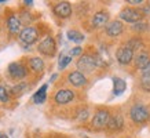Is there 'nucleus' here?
I'll return each mask as SVG.
<instances>
[{
	"instance_id": "nucleus-5",
	"label": "nucleus",
	"mask_w": 150,
	"mask_h": 138,
	"mask_svg": "<svg viewBox=\"0 0 150 138\" xmlns=\"http://www.w3.org/2000/svg\"><path fill=\"white\" fill-rule=\"evenodd\" d=\"M109 112L108 110H98L92 119V126L95 129H103L105 126H108L109 122Z\"/></svg>"
},
{
	"instance_id": "nucleus-22",
	"label": "nucleus",
	"mask_w": 150,
	"mask_h": 138,
	"mask_svg": "<svg viewBox=\"0 0 150 138\" xmlns=\"http://www.w3.org/2000/svg\"><path fill=\"white\" fill-rule=\"evenodd\" d=\"M127 47L129 48V50L134 51L135 48H141V47H142V41H141V40H138V39H132V40L128 41Z\"/></svg>"
},
{
	"instance_id": "nucleus-8",
	"label": "nucleus",
	"mask_w": 150,
	"mask_h": 138,
	"mask_svg": "<svg viewBox=\"0 0 150 138\" xmlns=\"http://www.w3.org/2000/svg\"><path fill=\"white\" fill-rule=\"evenodd\" d=\"M73 98H74V94H73L72 90H59V91L55 94V102L59 104V105L69 104Z\"/></svg>"
},
{
	"instance_id": "nucleus-9",
	"label": "nucleus",
	"mask_w": 150,
	"mask_h": 138,
	"mask_svg": "<svg viewBox=\"0 0 150 138\" xmlns=\"http://www.w3.org/2000/svg\"><path fill=\"white\" fill-rule=\"evenodd\" d=\"M8 72L14 79H23L26 76V69H25V66L18 64V62H13V64L10 65Z\"/></svg>"
},
{
	"instance_id": "nucleus-27",
	"label": "nucleus",
	"mask_w": 150,
	"mask_h": 138,
	"mask_svg": "<svg viewBox=\"0 0 150 138\" xmlns=\"http://www.w3.org/2000/svg\"><path fill=\"white\" fill-rule=\"evenodd\" d=\"M87 116H88V110L84 109V110H81V112H80V115H79L77 117H79V120H86Z\"/></svg>"
},
{
	"instance_id": "nucleus-30",
	"label": "nucleus",
	"mask_w": 150,
	"mask_h": 138,
	"mask_svg": "<svg viewBox=\"0 0 150 138\" xmlns=\"http://www.w3.org/2000/svg\"><path fill=\"white\" fill-rule=\"evenodd\" d=\"M55 79H57V75H52V76H51V82H54Z\"/></svg>"
},
{
	"instance_id": "nucleus-32",
	"label": "nucleus",
	"mask_w": 150,
	"mask_h": 138,
	"mask_svg": "<svg viewBox=\"0 0 150 138\" xmlns=\"http://www.w3.org/2000/svg\"><path fill=\"white\" fill-rule=\"evenodd\" d=\"M0 134H1V133H0Z\"/></svg>"
},
{
	"instance_id": "nucleus-17",
	"label": "nucleus",
	"mask_w": 150,
	"mask_h": 138,
	"mask_svg": "<svg viewBox=\"0 0 150 138\" xmlns=\"http://www.w3.org/2000/svg\"><path fill=\"white\" fill-rule=\"evenodd\" d=\"M150 65V57L147 54H139L137 57V68L142 69V70H145L147 66Z\"/></svg>"
},
{
	"instance_id": "nucleus-20",
	"label": "nucleus",
	"mask_w": 150,
	"mask_h": 138,
	"mask_svg": "<svg viewBox=\"0 0 150 138\" xmlns=\"http://www.w3.org/2000/svg\"><path fill=\"white\" fill-rule=\"evenodd\" d=\"M68 39L69 40L74 41V43H81L83 40H84V35L80 32H77V31H69L68 32Z\"/></svg>"
},
{
	"instance_id": "nucleus-4",
	"label": "nucleus",
	"mask_w": 150,
	"mask_h": 138,
	"mask_svg": "<svg viewBox=\"0 0 150 138\" xmlns=\"http://www.w3.org/2000/svg\"><path fill=\"white\" fill-rule=\"evenodd\" d=\"M120 18L127 21V22H134L137 23L141 21L142 14L135 9H124L121 13H120Z\"/></svg>"
},
{
	"instance_id": "nucleus-31",
	"label": "nucleus",
	"mask_w": 150,
	"mask_h": 138,
	"mask_svg": "<svg viewBox=\"0 0 150 138\" xmlns=\"http://www.w3.org/2000/svg\"><path fill=\"white\" fill-rule=\"evenodd\" d=\"M0 138H8V137H7L6 134H0Z\"/></svg>"
},
{
	"instance_id": "nucleus-14",
	"label": "nucleus",
	"mask_w": 150,
	"mask_h": 138,
	"mask_svg": "<svg viewBox=\"0 0 150 138\" xmlns=\"http://www.w3.org/2000/svg\"><path fill=\"white\" fill-rule=\"evenodd\" d=\"M124 124V120L123 117H121V115H118V113H116L114 116H112V117H109V122H108V127H109L110 130H120L121 127H123Z\"/></svg>"
},
{
	"instance_id": "nucleus-12",
	"label": "nucleus",
	"mask_w": 150,
	"mask_h": 138,
	"mask_svg": "<svg viewBox=\"0 0 150 138\" xmlns=\"http://www.w3.org/2000/svg\"><path fill=\"white\" fill-rule=\"evenodd\" d=\"M121 32H123V23L120 22V21H113V22H110L109 25H106V33H108L110 37L118 36Z\"/></svg>"
},
{
	"instance_id": "nucleus-13",
	"label": "nucleus",
	"mask_w": 150,
	"mask_h": 138,
	"mask_svg": "<svg viewBox=\"0 0 150 138\" xmlns=\"http://www.w3.org/2000/svg\"><path fill=\"white\" fill-rule=\"evenodd\" d=\"M109 21V14L105 13V11H99V13H96L94 15V18H92V25L96 28L99 26H105L106 23Z\"/></svg>"
},
{
	"instance_id": "nucleus-1",
	"label": "nucleus",
	"mask_w": 150,
	"mask_h": 138,
	"mask_svg": "<svg viewBox=\"0 0 150 138\" xmlns=\"http://www.w3.org/2000/svg\"><path fill=\"white\" fill-rule=\"evenodd\" d=\"M129 116H131V119L135 122V123H145L146 120H149V110L147 108L141 104H137V105H134L129 110Z\"/></svg>"
},
{
	"instance_id": "nucleus-7",
	"label": "nucleus",
	"mask_w": 150,
	"mask_h": 138,
	"mask_svg": "<svg viewBox=\"0 0 150 138\" xmlns=\"http://www.w3.org/2000/svg\"><path fill=\"white\" fill-rule=\"evenodd\" d=\"M19 39L25 44H32L37 40V31L35 28H25L22 32L19 33Z\"/></svg>"
},
{
	"instance_id": "nucleus-3",
	"label": "nucleus",
	"mask_w": 150,
	"mask_h": 138,
	"mask_svg": "<svg viewBox=\"0 0 150 138\" xmlns=\"http://www.w3.org/2000/svg\"><path fill=\"white\" fill-rule=\"evenodd\" d=\"M55 50H57V46H55V41L52 37H46L39 44V51L44 55H50L51 57V55L55 54Z\"/></svg>"
},
{
	"instance_id": "nucleus-26",
	"label": "nucleus",
	"mask_w": 150,
	"mask_h": 138,
	"mask_svg": "<svg viewBox=\"0 0 150 138\" xmlns=\"http://www.w3.org/2000/svg\"><path fill=\"white\" fill-rule=\"evenodd\" d=\"M147 28H149L147 23H142V22H137L134 25V29H135V31H146Z\"/></svg>"
},
{
	"instance_id": "nucleus-10",
	"label": "nucleus",
	"mask_w": 150,
	"mask_h": 138,
	"mask_svg": "<svg viewBox=\"0 0 150 138\" xmlns=\"http://www.w3.org/2000/svg\"><path fill=\"white\" fill-rule=\"evenodd\" d=\"M54 13L61 18H66L72 14V7H70L68 1H61L54 7Z\"/></svg>"
},
{
	"instance_id": "nucleus-16",
	"label": "nucleus",
	"mask_w": 150,
	"mask_h": 138,
	"mask_svg": "<svg viewBox=\"0 0 150 138\" xmlns=\"http://www.w3.org/2000/svg\"><path fill=\"white\" fill-rule=\"evenodd\" d=\"M46 98H47V84H43L39 88V91L33 95V101H35V104H43V102H46Z\"/></svg>"
},
{
	"instance_id": "nucleus-11",
	"label": "nucleus",
	"mask_w": 150,
	"mask_h": 138,
	"mask_svg": "<svg viewBox=\"0 0 150 138\" xmlns=\"http://www.w3.org/2000/svg\"><path fill=\"white\" fill-rule=\"evenodd\" d=\"M69 82H70V84L76 86V87H81V86H84L87 83V79L81 72L74 70V72H72V73L69 75Z\"/></svg>"
},
{
	"instance_id": "nucleus-19",
	"label": "nucleus",
	"mask_w": 150,
	"mask_h": 138,
	"mask_svg": "<svg viewBox=\"0 0 150 138\" xmlns=\"http://www.w3.org/2000/svg\"><path fill=\"white\" fill-rule=\"evenodd\" d=\"M29 64H30V68H32L33 70H36V72H40V70H43V68H44V62H43V60L39 58V57L30 58Z\"/></svg>"
},
{
	"instance_id": "nucleus-18",
	"label": "nucleus",
	"mask_w": 150,
	"mask_h": 138,
	"mask_svg": "<svg viewBox=\"0 0 150 138\" xmlns=\"http://www.w3.org/2000/svg\"><path fill=\"white\" fill-rule=\"evenodd\" d=\"M7 26H8V31L11 33H17L19 31V28H21V22H19V19L17 17L11 15L8 21H7Z\"/></svg>"
},
{
	"instance_id": "nucleus-28",
	"label": "nucleus",
	"mask_w": 150,
	"mask_h": 138,
	"mask_svg": "<svg viewBox=\"0 0 150 138\" xmlns=\"http://www.w3.org/2000/svg\"><path fill=\"white\" fill-rule=\"evenodd\" d=\"M127 3H129V4H141L143 1H142V0H128Z\"/></svg>"
},
{
	"instance_id": "nucleus-15",
	"label": "nucleus",
	"mask_w": 150,
	"mask_h": 138,
	"mask_svg": "<svg viewBox=\"0 0 150 138\" xmlns=\"http://www.w3.org/2000/svg\"><path fill=\"white\" fill-rule=\"evenodd\" d=\"M125 88H127V83H125V80H123L121 78H114L113 79V92H114V95L123 94V92L125 91Z\"/></svg>"
},
{
	"instance_id": "nucleus-21",
	"label": "nucleus",
	"mask_w": 150,
	"mask_h": 138,
	"mask_svg": "<svg viewBox=\"0 0 150 138\" xmlns=\"http://www.w3.org/2000/svg\"><path fill=\"white\" fill-rule=\"evenodd\" d=\"M70 61H72V57H69V55H61V58H59V69H65L70 64Z\"/></svg>"
},
{
	"instance_id": "nucleus-2",
	"label": "nucleus",
	"mask_w": 150,
	"mask_h": 138,
	"mask_svg": "<svg viewBox=\"0 0 150 138\" xmlns=\"http://www.w3.org/2000/svg\"><path fill=\"white\" fill-rule=\"evenodd\" d=\"M77 68L80 69L79 72H91L94 69L96 68V60L95 57H92V55H83L81 58L77 62Z\"/></svg>"
},
{
	"instance_id": "nucleus-24",
	"label": "nucleus",
	"mask_w": 150,
	"mask_h": 138,
	"mask_svg": "<svg viewBox=\"0 0 150 138\" xmlns=\"http://www.w3.org/2000/svg\"><path fill=\"white\" fill-rule=\"evenodd\" d=\"M83 53V48L81 47H74V48H72V50L69 51V57H76V55H80Z\"/></svg>"
},
{
	"instance_id": "nucleus-29",
	"label": "nucleus",
	"mask_w": 150,
	"mask_h": 138,
	"mask_svg": "<svg viewBox=\"0 0 150 138\" xmlns=\"http://www.w3.org/2000/svg\"><path fill=\"white\" fill-rule=\"evenodd\" d=\"M23 3H25V4H26V6H32V3H33V1H32V0H25Z\"/></svg>"
},
{
	"instance_id": "nucleus-25",
	"label": "nucleus",
	"mask_w": 150,
	"mask_h": 138,
	"mask_svg": "<svg viewBox=\"0 0 150 138\" xmlns=\"http://www.w3.org/2000/svg\"><path fill=\"white\" fill-rule=\"evenodd\" d=\"M0 100L3 102H7L8 101V95H7V91H6L4 87H1L0 86Z\"/></svg>"
},
{
	"instance_id": "nucleus-6",
	"label": "nucleus",
	"mask_w": 150,
	"mask_h": 138,
	"mask_svg": "<svg viewBox=\"0 0 150 138\" xmlns=\"http://www.w3.org/2000/svg\"><path fill=\"white\" fill-rule=\"evenodd\" d=\"M116 57H117V61L121 65H127V64H129V62L132 61V58H134V51L129 50L127 46L120 47V48L117 50Z\"/></svg>"
},
{
	"instance_id": "nucleus-23",
	"label": "nucleus",
	"mask_w": 150,
	"mask_h": 138,
	"mask_svg": "<svg viewBox=\"0 0 150 138\" xmlns=\"http://www.w3.org/2000/svg\"><path fill=\"white\" fill-rule=\"evenodd\" d=\"M142 88L145 90V91H150V76H146V75H143L142 76Z\"/></svg>"
}]
</instances>
